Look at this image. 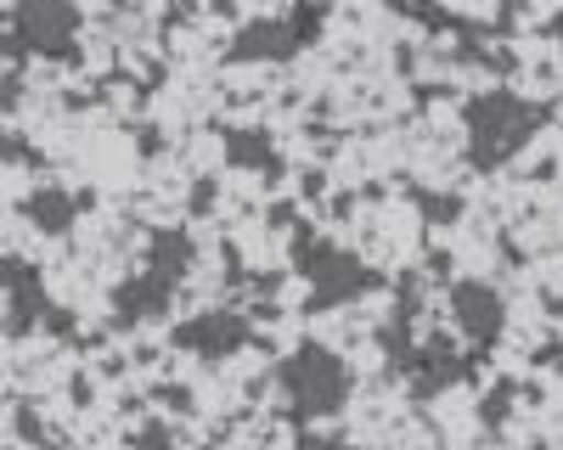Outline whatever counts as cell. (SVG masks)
<instances>
[{
	"mask_svg": "<svg viewBox=\"0 0 563 450\" xmlns=\"http://www.w3.org/2000/svg\"><path fill=\"white\" fill-rule=\"evenodd\" d=\"M552 124L547 102L512 97V90H479L462 108V135H467V164L474 169H501L507 158H519L530 147V135Z\"/></svg>",
	"mask_w": 563,
	"mask_h": 450,
	"instance_id": "1",
	"label": "cell"
},
{
	"mask_svg": "<svg viewBox=\"0 0 563 450\" xmlns=\"http://www.w3.org/2000/svg\"><path fill=\"white\" fill-rule=\"evenodd\" d=\"M276 383H282V394H288V405H294L299 423L339 412V405L350 400V367H344L333 349H321V344H299V349L276 367Z\"/></svg>",
	"mask_w": 563,
	"mask_h": 450,
	"instance_id": "2",
	"label": "cell"
},
{
	"mask_svg": "<svg viewBox=\"0 0 563 450\" xmlns=\"http://www.w3.org/2000/svg\"><path fill=\"white\" fill-rule=\"evenodd\" d=\"M294 265L305 270V282H310V310H339V304L378 288V270H372L366 259H355L339 243H321V237H299L294 243Z\"/></svg>",
	"mask_w": 563,
	"mask_h": 450,
	"instance_id": "3",
	"label": "cell"
},
{
	"mask_svg": "<svg viewBox=\"0 0 563 450\" xmlns=\"http://www.w3.org/2000/svg\"><path fill=\"white\" fill-rule=\"evenodd\" d=\"M451 315H456L462 338L474 344V349H490V344L501 338V327H507V304H501V293H496L490 282H479V277L451 282Z\"/></svg>",
	"mask_w": 563,
	"mask_h": 450,
	"instance_id": "4",
	"label": "cell"
},
{
	"mask_svg": "<svg viewBox=\"0 0 563 450\" xmlns=\"http://www.w3.org/2000/svg\"><path fill=\"white\" fill-rule=\"evenodd\" d=\"M12 34L23 40V52H45V57H68L74 34H79V12L63 0H29L12 18Z\"/></svg>",
	"mask_w": 563,
	"mask_h": 450,
	"instance_id": "5",
	"label": "cell"
},
{
	"mask_svg": "<svg viewBox=\"0 0 563 450\" xmlns=\"http://www.w3.org/2000/svg\"><path fill=\"white\" fill-rule=\"evenodd\" d=\"M249 338H254V322H249V315H238V310H203V315H192V322L175 327V344L203 355V360L238 355Z\"/></svg>",
	"mask_w": 563,
	"mask_h": 450,
	"instance_id": "6",
	"label": "cell"
},
{
	"mask_svg": "<svg viewBox=\"0 0 563 450\" xmlns=\"http://www.w3.org/2000/svg\"><path fill=\"white\" fill-rule=\"evenodd\" d=\"M0 277H7V338H29L34 327H45L52 322V299H45V288H40V277H34V265L29 259H7V270H0Z\"/></svg>",
	"mask_w": 563,
	"mask_h": 450,
	"instance_id": "7",
	"label": "cell"
},
{
	"mask_svg": "<svg viewBox=\"0 0 563 450\" xmlns=\"http://www.w3.org/2000/svg\"><path fill=\"white\" fill-rule=\"evenodd\" d=\"M305 34L294 29V18H260L231 40V63H288L299 57Z\"/></svg>",
	"mask_w": 563,
	"mask_h": 450,
	"instance_id": "8",
	"label": "cell"
},
{
	"mask_svg": "<svg viewBox=\"0 0 563 450\" xmlns=\"http://www.w3.org/2000/svg\"><path fill=\"white\" fill-rule=\"evenodd\" d=\"M417 299H422V277L417 270H406L400 277V304L389 310V322L378 327V349L389 355V367L406 378L411 360H417V344H411V322H417Z\"/></svg>",
	"mask_w": 563,
	"mask_h": 450,
	"instance_id": "9",
	"label": "cell"
},
{
	"mask_svg": "<svg viewBox=\"0 0 563 450\" xmlns=\"http://www.w3.org/2000/svg\"><path fill=\"white\" fill-rule=\"evenodd\" d=\"M462 378H467V360H462V355H451V344H445V338L422 344V349H417V360H411V372H406L411 400H434L440 389H451V383H462Z\"/></svg>",
	"mask_w": 563,
	"mask_h": 450,
	"instance_id": "10",
	"label": "cell"
},
{
	"mask_svg": "<svg viewBox=\"0 0 563 450\" xmlns=\"http://www.w3.org/2000/svg\"><path fill=\"white\" fill-rule=\"evenodd\" d=\"M192 237H186V232H153L147 237V259H141V277H153L158 288H180V277H186V270H192Z\"/></svg>",
	"mask_w": 563,
	"mask_h": 450,
	"instance_id": "11",
	"label": "cell"
},
{
	"mask_svg": "<svg viewBox=\"0 0 563 450\" xmlns=\"http://www.w3.org/2000/svg\"><path fill=\"white\" fill-rule=\"evenodd\" d=\"M169 310V288H158L153 277H130L113 288V315H108V327H135V322H147V315H164Z\"/></svg>",
	"mask_w": 563,
	"mask_h": 450,
	"instance_id": "12",
	"label": "cell"
},
{
	"mask_svg": "<svg viewBox=\"0 0 563 450\" xmlns=\"http://www.w3.org/2000/svg\"><path fill=\"white\" fill-rule=\"evenodd\" d=\"M225 135V164L231 169H260V175H282V153L271 142V130H249V124H231Z\"/></svg>",
	"mask_w": 563,
	"mask_h": 450,
	"instance_id": "13",
	"label": "cell"
},
{
	"mask_svg": "<svg viewBox=\"0 0 563 450\" xmlns=\"http://www.w3.org/2000/svg\"><path fill=\"white\" fill-rule=\"evenodd\" d=\"M79 203H85V198H74L68 187H34L29 203H23V214L40 225V232H52V237H57V232H68V225H74Z\"/></svg>",
	"mask_w": 563,
	"mask_h": 450,
	"instance_id": "14",
	"label": "cell"
},
{
	"mask_svg": "<svg viewBox=\"0 0 563 450\" xmlns=\"http://www.w3.org/2000/svg\"><path fill=\"white\" fill-rule=\"evenodd\" d=\"M411 203H417V214L429 220V225H451V220L462 214V198H456V192H429V187H411Z\"/></svg>",
	"mask_w": 563,
	"mask_h": 450,
	"instance_id": "15",
	"label": "cell"
},
{
	"mask_svg": "<svg viewBox=\"0 0 563 450\" xmlns=\"http://www.w3.org/2000/svg\"><path fill=\"white\" fill-rule=\"evenodd\" d=\"M512 394H519L512 383H496V389H490V400H485V428H501V423H507V412H512Z\"/></svg>",
	"mask_w": 563,
	"mask_h": 450,
	"instance_id": "16",
	"label": "cell"
},
{
	"mask_svg": "<svg viewBox=\"0 0 563 450\" xmlns=\"http://www.w3.org/2000/svg\"><path fill=\"white\" fill-rule=\"evenodd\" d=\"M12 428H18V439H29V445H40V439H45V428H40V417L29 412V405H23V400L12 405Z\"/></svg>",
	"mask_w": 563,
	"mask_h": 450,
	"instance_id": "17",
	"label": "cell"
},
{
	"mask_svg": "<svg viewBox=\"0 0 563 450\" xmlns=\"http://www.w3.org/2000/svg\"><path fill=\"white\" fill-rule=\"evenodd\" d=\"M135 445H141V450H175V439H169L164 423H147V428L135 434Z\"/></svg>",
	"mask_w": 563,
	"mask_h": 450,
	"instance_id": "18",
	"label": "cell"
},
{
	"mask_svg": "<svg viewBox=\"0 0 563 450\" xmlns=\"http://www.w3.org/2000/svg\"><path fill=\"white\" fill-rule=\"evenodd\" d=\"M209 203H214V180L203 175L198 187H192V214H209Z\"/></svg>",
	"mask_w": 563,
	"mask_h": 450,
	"instance_id": "19",
	"label": "cell"
},
{
	"mask_svg": "<svg viewBox=\"0 0 563 450\" xmlns=\"http://www.w3.org/2000/svg\"><path fill=\"white\" fill-rule=\"evenodd\" d=\"M45 333H52V338H74V322H68V310H63V304L52 310V322H45Z\"/></svg>",
	"mask_w": 563,
	"mask_h": 450,
	"instance_id": "20",
	"label": "cell"
},
{
	"mask_svg": "<svg viewBox=\"0 0 563 450\" xmlns=\"http://www.w3.org/2000/svg\"><path fill=\"white\" fill-rule=\"evenodd\" d=\"M7 158H12V164H29V169L40 164V153H29V147L18 142V135H7Z\"/></svg>",
	"mask_w": 563,
	"mask_h": 450,
	"instance_id": "21",
	"label": "cell"
},
{
	"mask_svg": "<svg viewBox=\"0 0 563 450\" xmlns=\"http://www.w3.org/2000/svg\"><path fill=\"white\" fill-rule=\"evenodd\" d=\"M294 450H355V445H339V439H316V434H305Z\"/></svg>",
	"mask_w": 563,
	"mask_h": 450,
	"instance_id": "22",
	"label": "cell"
},
{
	"mask_svg": "<svg viewBox=\"0 0 563 450\" xmlns=\"http://www.w3.org/2000/svg\"><path fill=\"white\" fill-rule=\"evenodd\" d=\"M552 34H558V45H563V12H558V18H552Z\"/></svg>",
	"mask_w": 563,
	"mask_h": 450,
	"instance_id": "23",
	"label": "cell"
}]
</instances>
